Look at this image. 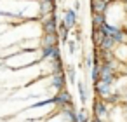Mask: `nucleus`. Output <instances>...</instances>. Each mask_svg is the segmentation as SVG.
<instances>
[{
    "instance_id": "obj_2",
    "label": "nucleus",
    "mask_w": 127,
    "mask_h": 122,
    "mask_svg": "<svg viewBox=\"0 0 127 122\" xmlns=\"http://www.w3.org/2000/svg\"><path fill=\"white\" fill-rule=\"evenodd\" d=\"M103 18H104L106 25L122 28V25L127 19V12H125L124 2H120V0H111V2L104 7V11H103Z\"/></svg>"
},
{
    "instance_id": "obj_11",
    "label": "nucleus",
    "mask_w": 127,
    "mask_h": 122,
    "mask_svg": "<svg viewBox=\"0 0 127 122\" xmlns=\"http://www.w3.org/2000/svg\"><path fill=\"white\" fill-rule=\"evenodd\" d=\"M63 72H64V79H66L68 84H75L77 82V72H75L73 66H66Z\"/></svg>"
},
{
    "instance_id": "obj_13",
    "label": "nucleus",
    "mask_w": 127,
    "mask_h": 122,
    "mask_svg": "<svg viewBox=\"0 0 127 122\" xmlns=\"http://www.w3.org/2000/svg\"><path fill=\"white\" fill-rule=\"evenodd\" d=\"M75 113H77V122H89V120H91V115H89L84 108L77 110Z\"/></svg>"
},
{
    "instance_id": "obj_14",
    "label": "nucleus",
    "mask_w": 127,
    "mask_h": 122,
    "mask_svg": "<svg viewBox=\"0 0 127 122\" xmlns=\"http://www.w3.org/2000/svg\"><path fill=\"white\" fill-rule=\"evenodd\" d=\"M64 44H68V52H70V56H73L75 51H77V40L75 39H68Z\"/></svg>"
},
{
    "instance_id": "obj_1",
    "label": "nucleus",
    "mask_w": 127,
    "mask_h": 122,
    "mask_svg": "<svg viewBox=\"0 0 127 122\" xmlns=\"http://www.w3.org/2000/svg\"><path fill=\"white\" fill-rule=\"evenodd\" d=\"M0 61L9 70H25L28 66L38 65L42 59H40V51L37 49V51H18V52L0 59Z\"/></svg>"
},
{
    "instance_id": "obj_7",
    "label": "nucleus",
    "mask_w": 127,
    "mask_h": 122,
    "mask_svg": "<svg viewBox=\"0 0 127 122\" xmlns=\"http://www.w3.org/2000/svg\"><path fill=\"white\" fill-rule=\"evenodd\" d=\"M51 87H52V89H54L56 92L66 87L64 72H56V73H51Z\"/></svg>"
},
{
    "instance_id": "obj_8",
    "label": "nucleus",
    "mask_w": 127,
    "mask_h": 122,
    "mask_svg": "<svg viewBox=\"0 0 127 122\" xmlns=\"http://www.w3.org/2000/svg\"><path fill=\"white\" fill-rule=\"evenodd\" d=\"M111 56L122 63V65H127V44H117L113 49H111Z\"/></svg>"
},
{
    "instance_id": "obj_5",
    "label": "nucleus",
    "mask_w": 127,
    "mask_h": 122,
    "mask_svg": "<svg viewBox=\"0 0 127 122\" xmlns=\"http://www.w3.org/2000/svg\"><path fill=\"white\" fill-rule=\"evenodd\" d=\"M61 23L66 26L68 32H73L77 28V23H78V12L73 11V9H66L63 18H61Z\"/></svg>"
},
{
    "instance_id": "obj_10",
    "label": "nucleus",
    "mask_w": 127,
    "mask_h": 122,
    "mask_svg": "<svg viewBox=\"0 0 127 122\" xmlns=\"http://www.w3.org/2000/svg\"><path fill=\"white\" fill-rule=\"evenodd\" d=\"M106 5L108 4L103 0H91V14H103Z\"/></svg>"
},
{
    "instance_id": "obj_4",
    "label": "nucleus",
    "mask_w": 127,
    "mask_h": 122,
    "mask_svg": "<svg viewBox=\"0 0 127 122\" xmlns=\"http://www.w3.org/2000/svg\"><path fill=\"white\" fill-rule=\"evenodd\" d=\"M52 101L56 106L59 108H66V106H73V99H71V94L66 91V89H61L58 91L54 96H52Z\"/></svg>"
},
{
    "instance_id": "obj_18",
    "label": "nucleus",
    "mask_w": 127,
    "mask_h": 122,
    "mask_svg": "<svg viewBox=\"0 0 127 122\" xmlns=\"http://www.w3.org/2000/svg\"><path fill=\"white\" fill-rule=\"evenodd\" d=\"M120 2H127V0H120Z\"/></svg>"
},
{
    "instance_id": "obj_12",
    "label": "nucleus",
    "mask_w": 127,
    "mask_h": 122,
    "mask_svg": "<svg viewBox=\"0 0 127 122\" xmlns=\"http://www.w3.org/2000/svg\"><path fill=\"white\" fill-rule=\"evenodd\" d=\"M91 23H92V28H97L104 23V18L103 14H91Z\"/></svg>"
},
{
    "instance_id": "obj_9",
    "label": "nucleus",
    "mask_w": 127,
    "mask_h": 122,
    "mask_svg": "<svg viewBox=\"0 0 127 122\" xmlns=\"http://www.w3.org/2000/svg\"><path fill=\"white\" fill-rule=\"evenodd\" d=\"M75 84H77V89H78L80 103H82V105H85V103H87V99H89V94H87V85H85V82H84V80H78V82H75Z\"/></svg>"
},
{
    "instance_id": "obj_3",
    "label": "nucleus",
    "mask_w": 127,
    "mask_h": 122,
    "mask_svg": "<svg viewBox=\"0 0 127 122\" xmlns=\"http://www.w3.org/2000/svg\"><path fill=\"white\" fill-rule=\"evenodd\" d=\"M108 112H110V105H108L104 99L96 98V99L92 101V117L108 120Z\"/></svg>"
},
{
    "instance_id": "obj_16",
    "label": "nucleus",
    "mask_w": 127,
    "mask_h": 122,
    "mask_svg": "<svg viewBox=\"0 0 127 122\" xmlns=\"http://www.w3.org/2000/svg\"><path fill=\"white\" fill-rule=\"evenodd\" d=\"M89 122H108V120H103V119H97V117H91Z\"/></svg>"
},
{
    "instance_id": "obj_15",
    "label": "nucleus",
    "mask_w": 127,
    "mask_h": 122,
    "mask_svg": "<svg viewBox=\"0 0 127 122\" xmlns=\"http://www.w3.org/2000/svg\"><path fill=\"white\" fill-rule=\"evenodd\" d=\"M12 25H7V23H0V35H4L9 28H11Z\"/></svg>"
},
{
    "instance_id": "obj_6",
    "label": "nucleus",
    "mask_w": 127,
    "mask_h": 122,
    "mask_svg": "<svg viewBox=\"0 0 127 122\" xmlns=\"http://www.w3.org/2000/svg\"><path fill=\"white\" fill-rule=\"evenodd\" d=\"M94 92H96L97 98H101V99L106 101V98L113 92V84H108V82L97 80V82H94Z\"/></svg>"
},
{
    "instance_id": "obj_17",
    "label": "nucleus",
    "mask_w": 127,
    "mask_h": 122,
    "mask_svg": "<svg viewBox=\"0 0 127 122\" xmlns=\"http://www.w3.org/2000/svg\"><path fill=\"white\" fill-rule=\"evenodd\" d=\"M124 7H125V12H127V2H124Z\"/></svg>"
}]
</instances>
